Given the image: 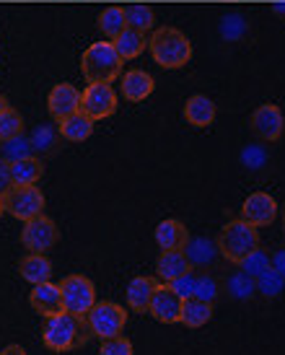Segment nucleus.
Instances as JSON below:
<instances>
[{
	"label": "nucleus",
	"instance_id": "obj_28",
	"mask_svg": "<svg viewBox=\"0 0 285 355\" xmlns=\"http://www.w3.org/2000/svg\"><path fill=\"white\" fill-rule=\"evenodd\" d=\"M254 288H257V293H259V296L277 298L285 288V277L277 272L275 267H270V270H265L262 275L254 277Z\"/></svg>",
	"mask_w": 285,
	"mask_h": 355
},
{
	"label": "nucleus",
	"instance_id": "obj_29",
	"mask_svg": "<svg viewBox=\"0 0 285 355\" xmlns=\"http://www.w3.org/2000/svg\"><path fill=\"white\" fill-rule=\"evenodd\" d=\"M0 153H3V161H19V158H26V156H34V148H31V140L29 135H16V138L6 140V143H0Z\"/></svg>",
	"mask_w": 285,
	"mask_h": 355
},
{
	"label": "nucleus",
	"instance_id": "obj_7",
	"mask_svg": "<svg viewBox=\"0 0 285 355\" xmlns=\"http://www.w3.org/2000/svg\"><path fill=\"white\" fill-rule=\"evenodd\" d=\"M60 293H62V306L68 314L83 316L91 311V306L96 304V288L86 275H68L60 283Z\"/></svg>",
	"mask_w": 285,
	"mask_h": 355
},
{
	"label": "nucleus",
	"instance_id": "obj_12",
	"mask_svg": "<svg viewBox=\"0 0 285 355\" xmlns=\"http://www.w3.org/2000/svg\"><path fill=\"white\" fill-rule=\"evenodd\" d=\"M241 218L257 228L270 226L277 218L275 198H270L267 192H252V195L244 200V205H241Z\"/></svg>",
	"mask_w": 285,
	"mask_h": 355
},
{
	"label": "nucleus",
	"instance_id": "obj_38",
	"mask_svg": "<svg viewBox=\"0 0 285 355\" xmlns=\"http://www.w3.org/2000/svg\"><path fill=\"white\" fill-rule=\"evenodd\" d=\"M241 161H244V166H249V168H262L267 164V153H265V148H259V146H249V148L241 153Z\"/></svg>",
	"mask_w": 285,
	"mask_h": 355
},
{
	"label": "nucleus",
	"instance_id": "obj_19",
	"mask_svg": "<svg viewBox=\"0 0 285 355\" xmlns=\"http://www.w3.org/2000/svg\"><path fill=\"white\" fill-rule=\"evenodd\" d=\"M156 288H158L156 277H148V275L132 277L128 286V306L132 309V311L146 314L148 304H150V298H153V291H156Z\"/></svg>",
	"mask_w": 285,
	"mask_h": 355
},
{
	"label": "nucleus",
	"instance_id": "obj_39",
	"mask_svg": "<svg viewBox=\"0 0 285 355\" xmlns=\"http://www.w3.org/2000/svg\"><path fill=\"white\" fill-rule=\"evenodd\" d=\"M13 187V179H10V164L0 158V195H6Z\"/></svg>",
	"mask_w": 285,
	"mask_h": 355
},
{
	"label": "nucleus",
	"instance_id": "obj_27",
	"mask_svg": "<svg viewBox=\"0 0 285 355\" xmlns=\"http://www.w3.org/2000/svg\"><path fill=\"white\" fill-rule=\"evenodd\" d=\"M125 19H128L130 29H138L143 34L156 26V13L146 3H132V6H128L125 8Z\"/></svg>",
	"mask_w": 285,
	"mask_h": 355
},
{
	"label": "nucleus",
	"instance_id": "obj_11",
	"mask_svg": "<svg viewBox=\"0 0 285 355\" xmlns=\"http://www.w3.org/2000/svg\"><path fill=\"white\" fill-rule=\"evenodd\" d=\"M148 314L153 316L161 324H179V314H182V298L171 291L169 283H158L153 291V298L148 304Z\"/></svg>",
	"mask_w": 285,
	"mask_h": 355
},
{
	"label": "nucleus",
	"instance_id": "obj_17",
	"mask_svg": "<svg viewBox=\"0 0 285 355\" xmlns=\"http://www.w3.org/2000/svg\"><path fill=\"white\" fill-rule=\"evenodd\" d=\"M192 265H189L184 249H169V252H161L156 259V275L161 283H171L174 277L189 272Z\"/></svg>",
	"mask_w": 285,
	"mask_h": 355
},
{
	"label": "nucleus",
	"instance_id": "obj_6",
	"mask_svg": "<svg viewBox=\"0 0 285 355\" xmlns=\"http://www.w3.org/2000/svg\"><path fill=\"white\" fill-rule=\"evenodd\" d=\"M3 210L26 223L44 213V195L37 184H13L3 195Z\"/></svg>",
	"mask_w": 285,
	"mask_h": 355
},
{
	"label": "nucleus",
	"instance_id": "obj_23",
	"mask_svg": "<svg viewBox=\"0 0 285 355\" xmlns=\"http://www.w3.org/2000/svg\"><path fill=\"white\" fill-rule=\"evenodd\" d=\"M213 319V304H205L200 298H184L182 301V314H179V324L189 327V329H200Z\"/></svg>",
	"mask_w": 285,
	"mask_h": 355
},
{
	"label": "nucleus",
	"instance_id": "obj_33",
	"mask_svg": "<svg viewBox=\"0 0 285 355\" xmlns=\"http://www.w3.org/2000/svg\"><path fill=\"white\" fill-rule=\"evenodd\" d=\"M218 296H221V283H218L216 277L207 275V272H197V286H195V296L192 298H200V301H205V304H213Z\"/></svg>",
	"mask_w": 285,
	"mask_h": 355
},
{
	"label": "nucleus",
	"instance_id": "obj_35",
	"mask_svg": "<svg viewBox=\"0 0 285 355\" xmlns=\"http://www.w3.org/2000/svg\"><path fill=\"white\" fill-rule=\"evenodd\" d=\"M98 355H135L132 350V343H130L125 335L109 337V340H101V350Z\"/></svg>",
	"mask_w": 285,
	"mask_h": 355
},
{
	"label": "nucleus",
	"instance_id": "obj_8",
	"mask_svg": "<svg viewBox=\"0 0 285 355\" xmlns=\"http://www.w3.org/2000/svg\"><path fill=\"white\" fill-rule=\"evenodd\" d=\"M80 112L98 122L117 112V94L109 83H89L80 94Z\"/></svg>",
	"mask_w": 285,
	"mask_h": 355
},
{
	"label": "nucleus",
	"instance_id": "obj_34",
	"mask_svg": "<svg viewBox=\"0 0 285 355\" xmlns=\"http://www.w3.org/2000/svg\"><path fill=\"white\" fill-rule=\"evenodd\" d=\"M228 293H231L234 298H239V301H244V298H252L257 293L254 277L246 275V272H241V270H239L234 277H228Z\"/></svg>",
	"mask_w": 285,
	"mask_h": 355
},
{
	"label": "nucleus",
	"instance_id": "obj_4",
	"mask_svg": "<svg viewBox=\"0 0 285 355\" xmlns=\"http://www.w3.org/2000/svg\"><path fill=\"white\" fill-rule=\"evenodd\" d=\"M216 244L223 259H228L231 265H239L249 252H254L259 247V231H257V226L246 223L244 218L228 220L226 226L221 228Z\"/></svg>",
	"mask_w": 285,
	"mask_h": 355
},
{
	"label": "nucleus",
	"instance_id": "obj_31",
	"mask_svg": "<svg viewBox=\"0 0 285 355\" xmlns=\"http://www.w3.org/2000/svg\"><path fill=\"white\" fill-rule=\"evenodd\" d=\"M21 132H24V117H21L13 107L3 109V112H0V143L16 138Z\"/></svg>",
	"mask_w": 285,
	"mask_h": 355
},
{
	"label": "nucleus",
	"instance_id": "obj_9",
	"mask_svg": "<svg viewBox=\"0 0 285 355\" xmlns=\"http://www.w3.org/2000/svg\"><path fill=\"white\" fill-rule=\"evenodd\" d=\"M58 239H60L58 223L52 218L44 216V213L26 220L24 228H21V244L29 249V252H37V254H44L47 249L55 247Z\"/></svg>",
	"mask_w": 285,
	"mask_h": 355
},
{
	"label": "nucleus",
	"instance_id": "obj_22",
	"mask_svg": "<svg viewBox=\"0 0 285 355\" xmlns=\"http://www.w3.org/2000/svg\"><path fill=\"white\" fill-rule=\"evenodd\" d=\"M58 132L62 140H70V143H83V140L91 138L94 132V119H89L83 112H76L70 117L60 119L58 122Z\"/></svg>",
	"mask_w": 285,
	"mask_h": 355
},
{
	"label": "nucleus",
	"instance_id": "obj_43",
	"mask_svg": "<svg viewBox=\"0 0 285 355\" xmlns=\"http://www.w3.org/2000/svg\"><path fill=\"white\" fill-rule=\"evenodd\" d=\"M275 10L277 13H285V3H275Z\"/></svg>",
	"mask_w": 285,
	"mask_h": 355
},
{
	"label": "nucleus",
	"instance_id": "obj_37",
	"mask_svg": "<svg viewBox=\"0 0 285 355\" xmlns=\"http://www.w3.org/2000/svg\"><path fill=\"white\" fill-rule=\"evenodd\" d=\"M244 31H246V24L239 13H231V16H226V19L221 21V34H223L228 42L244 37Z\"/></svg>",
	"mask_w": 285,
	"mask_h": 355
},
{
	"label": "nucleus",
	"instance_id": "obj_44",
	"mask_svg": "<svg viewBox=\"0 0 285 355\" xmlns=\"http://www.w3.org/2000/svg\"><path fill=\"white\" fill-rule=\"evenodd\" d=\"M0 216H3V195H0Z\"/></svg>",
	"mask_w": 285,
	"mask_h": 355
},
{
	"label": "nucleus",
	"instance_id": "obj_21",
	"mask_svg": "<svg viewBox=\"0 0 285 355\" xmlns=\"http://www.w3.org/2000/svg\"><path fill=\"white\" fill-rule=\"evenodd\" d=\"M19 272L21 277L31 283V286H40V283H47L52 277V262H49L44 254H37V252H29L19 262Z\"/></svg>",
	"mask_w": 285,
	"mask_h": 355
},
{
	"label": "nucleus",
	"instance_id": "obj_41",
	"mask_svg": "<svg viewBox=\"0 0 285 355\" xmlns=\"http://www.w3.org/2000/svg\"><path fill=\"white\" fill-rule=\"evenodd\" d=\"M0 355H26V350H24L21 345H8L0 350Z\"/></svg>",
	"mask_w": 285,
	"mask_h": 355
},
{
	"label": "nucleus",
	"instance_id": "obj_42",
	"mask_svg": "<svg viewBox=\"0 0 285 355\" xmlns=\"http://www.w3.org/2000/svg\"><path fill=\"white\" fill-rule=\"evenodd\" d=\"M3 109H8V101H6V96H0V112Z\"/></svg>",
	"mask_w": 285,
	"mask_h": 355
},
{
	"label": "nucleus",
	"instance_id": "obj_45",
	"mask_svg": "<svg viewBox=\"0 0 285 355\" xmlns=\"http://www.w3.org/2000/svg\"><path fill=\"white\" fill-rule=\"evenodd\" d=\"M283 234H285V207H283Z\"/></svg>",
	"mask_w": 285,
	"mask_h": 355
},
{
	"label": "nucleus",
	"instance_id": "obj_2",
	"mask_svg": "<svg viewBox=\"0 0 285 355\" xmlns=\"http://www.w3.org/2000/svg\"><path fill=\"white\" fill-rule=\"evenodd\" d=\"M148 50H150L158 65L166 70L184 68L192 60V42L177 26H161V29L153 31L150 40H148Z\"/></svg>",
	"mask_w": 285,
	"mask_h": 355
},
{
	"label": "nucleus",
	"instance_id": "obj_16",
	"mask_svg": "<svg viewBox=\"0 0 285 355\" xmlns=\"http://www.w3.org/2000/svg\"><path fill=\"white\" fill-rule=\"evenodd\" d=\"M156 244L161 252H169V249H184L189 241V231L187 226L177 220V218H166V220H161L156 226Z\"/></svg>",
	"mask_w": 285,
	"mask_h": 355
},
{
	"label": "nucleus",
	"instance_id": "obj_32",
	"mask_svg": "<svg viewBox=\"0 0 285 355\" xmlns=\"http://www.w3.org/2000/svg\"><path fill=\"white\" fill-rule=\"evenodd\" d=\"M31 140V148H34V153H52V150L58 148V140H60V132L52 128H37L34 132L29 135Z\"/></svg>",
	"mask_w": 285,
	"mask_h": 355
},
{
	"label": "nucleus",
	"instance_id": "obj_24",
	"mask_svg": "<svg viewBox=\"0 0 285 355\" xmlns=\"http://www.w3.org/2000/svg\"><path fill=\"white\" fill-rule=\"evenodd\" d=\"M112 44H114V50L119 52V58L122 60H135L140 52L146 50L148 40H146V34H143V31L130 29L128 26L122 34H117V37L112 40Z\"/></svg>",
	"mask_w": 285,
	"mask_h": 355
},
{
	"label": "nucleus",
	"instance_id": "obj_5",
	"mask_svg": "<svg viewBox=\"0 0 285 355\" xmlns=\"http://www.w3.org/2000/svg\"><path fill=\"white\" fill-rule=\"evenodd\" d=\"M83 319L89 324L91 335L98 337V340H109V337L122 335L125 327H128V311H125V306L114 304V301H96Z\"/></svg>",
	"mask_w": 285,
	"mask_h": 355
},
{
	"label": "nucleus",
	"instance_id": "obj_25",
	"mask_svg": "<svg viewBox=\"0 0 285 355\" xmlns=\"http://www.w3.org/2000/svg\"><path fill=\"white\" fill-rule=\"evenodd\" d=\"M42 158L37 156H26V158H19V161H13L10 164V179H13V184H37L42 179Z\"/></svg>",
	"mask_w": 285,
	"mask_h": 355
},
{
	"label": "nucleus",
	"instance_id": "obj_1",
	"mask_svg": "<svg viewBox=\"0 0 285 355\" xmlns=\"http://www.w3.org/2000/svg\"><path fill=\"white\" fill-rule=\"evenodd\" d=\"M91 337L94 335H91L86 319L68 314V311H62L58 316H49L47 322H44V327H42V340L55 353H68V350L83 347Z\"/></svg>",
	"mask_w": 285,
	"mask_h": 355
},
{
	"label": "nucleus",
	"instance_id": "obj_26",
	"mask_svg": "<svg viewBox=\"0 0 285 355\" xmlns=\"http://www.w3.org/2000/svg\"><path fill=\"white\" fill-rule=\"evenodd\" d=\"M128 29V19H125V8L119 6H109V8L101 10L98 16V31L107 37V40H114L117 34Z\"/></svg>",
	"mask_w": 285,
	"mask_h": 355
},
{
	"label": "nucleus",
	"instance_id": "obj_18",
	"mask_svg": "<svg viewBox=\"0 0 285 355\" xmlns=\"http://www.w3.org/2000/svg\"><path fill=\"white\" fill-rule=\"evenodd\" d=\"M184 119L192 128H210L216 122V101L207 99L205 94L189 96L187 104H184Z\"/></svg>",
	"mask_w": 285,
	"mask_h": 355
},
{
	"label": "nucleus",
	"instance_id": "obj_14",
	"mask_svg": "<svg viewBox=\"0 0 285 355\" xmlns=\"http://www.w3.org/2000/svg\"><path fill=\"white\" fill-rule=\"evenodd\" d=\"M29 304L31 309L37 311L40 316L49 319V316H58L65 311V306H62V293H60V286L55 283H40V286H34V291L29 293Z\"/></svg>",
	"mask_w": 285,
	"mask_h": 355
},
{
	"label": "nucleus",
	"instance_id": "obj_36",
	"mask_svg": "<svg viewBox=\"0 0 285 355\" xmlns=\"http://www.w3.org/2000/svg\"><path fill=\"white\" fill-rule=\"evenodd\" d=\"M169 286H171V291H174L182 301H184V298H192L195 296V286H197V272L195 270H189V272H184V275L174 277Z\"/></svg>",
	"mask_w": 285,
	"mask_h": 355
},
{
	"label": "nucleus",
	"instance_id": "obj_3",
	"mask_svg": "<svg viewBox=\"0 0 285 355\" xmlns=\"http://www.w3.org/2000/svg\"><path fill=\"white\" fill-rule=\"evenodd\" d=\"M80 73L89 83H112L122 73V58L112 42H94L83 50Z\"/></svg>",
	"mask_w": 285,
	"mask_h": 355
},
{
	"label": "nucleus",
	"instance_id": "obj_20",
	"mask_svg": "<svg viewBox=\"0 0 285 355\" xmlns=\"http://www.w3.org/2000/svg\"><path fill=\"white\" fill-rule=\"evenodd\" d=\"M184 254H187L192 270H205L207 265H213V262H216V257L221 254V252H218L216 241H210V239H205V236L192 239L189 236L187 247H184Z\"/></svg>",
	"mask_w": 285,
	"mask_h": 355
},
{
	"label": "nucleus",
	"instance_id": "obj_30",
	"mask_svg": "<svg viewBox=\"0 0 285 355\" xmlns=\"http://www.w3.org/2000/svg\"><path fill=\"white\" fill-rule=\"evenodd\" d=\"M270 267H273V257H270V252H265V249H259V247H257L254 252H249V254L239 262V270L252 277L262 275V272L270 270Z\"/></svg>",
	"mask_w": 285,
	"mask_h": 355
},
{
	"label": "nucleus",
	"instance_id": "obj_10",
	"mask_svg": "<svg viewBox=\"0 0 285 355\" xmlns=\"http://www.w3.org/2000/svg\"><path fill=\"white\" fill-rule=\"evenodd\" d=\"M252 130L259 140L265 143H275L283 138L285 130V117L277 104H262L252 112Z\"/></svg>",
	"mask_w": 285,
	"mask_h": 355
},
{
	"label": "nucleus",
	"instance_id": "obj_40",
	"mask_svg": "<svg viewBox=\"0 0 285 355\" xmlns=\"http://www.w3.org/2000/svg\"><path fill=\"white\" fill-rule=\"evenodd\" d=\"M273 267H275L277 272L285 277V247L283 249H277L275 254H273Z\"/></svg>",
	"mask_w": 285,
	"mask_h": 355
},
{
	"label": "nucleus",
	"instance_id": "obj_15",
	"mask_svg": "<svg viewBox=\"0 0 285 355\" xmlns=\"http://www.w3.org/2000/svg\"><path fill=\"white\" fill-rule=\"evenodd\" d=\"M122 96L128 101H132V104H138V101H146L150 94H153V89H156V80H153V76L150 73H146V70H128L125 76H122Z\"/></svg>",
	"mask_w": 285,
	"mask_h": 355
},
{
	"label": "nucleus",
	"instance_id": "obj_13",
	"mask_svg": "<svg viewBox=\"0 0 285 355\" xmlns=\"http://www.w3.org/2000/svg\"><path fill=\"white\" fill-rule=\"evenodd\" d=\"M47 109L58 122L76 114V112H80V91L73 83H58L55 89L49 91Z\"/></svg>",
	"mask_w": 285,
	"mask_h": 355
}]
</instances>
